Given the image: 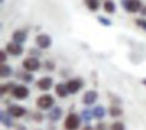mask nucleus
I'll return each instance as SVG.
<instances>
[{
  "mask_svg": "<svg viewBox=\"0 0 146 130\" xmlns=\"http://www.w3.org/2000/svg\"><path fill=\"white\" fill-rule=\"evenodd\" d=\"M0 118H1V123L7 127V129H10L14 126V122H12V115L8 113V111H1V114H0Z\"/></svg>",
  "mask_w": 146,
  "mask_h": 130,
  "instance_id": "14",
  "label": "nucleus"
},
{
  "mask_svg": "<svg viewBox=\"0 0 146 130\" xmlns=\"http://www.w3.org/2000/svg\"><path fill=\"white\" fill-rule=\"evenodd\" d=\"M139 12H141V15L143 16V18H146V5H143V7H142Z\"/></svg>",
  "mask_w": 146,
  "mask_h": 130,
  "instance_id": "32",
  "label": "nucleus"
},
{
  "mask_svg": "<svg viewBox=\"0 0 146 130\" xmlns=\"http://www.w3.org/2000/svg\"><path fill=\"white\" fill-rule=\"evenodd\" d=\"M19 77L25 81V83H33L34 81V76L31 75V72H25V73H19Z\"/></svg>",
  "mask_w": 146,
  "mask_h": 130,
  "instance_id": "23",
  "label": "nucleus"
},
{
  "mask_svg": "<svg viewBox=\"0 0 146 130\" xmlns=\"http://www.w3.org/2000/svg\"><path fill=\"white\" fill-rule=\"evenodd\" d=\"M83 130H96L94 127V126H91V125H87V126H84L83 127Z\"/></svg>",
  "mask_w": 146,
  "mask_h": 130,
  "instance_id": "33",
  "label": "nucleus"
},
{
  "mask_svg": "<svg viewBox=\"0 0 146 130\" xmlns=\"http://www.w3.org/2000/svg\"><path fill=\"white\" fill-rule=\"evenodd\" d=\"M36 107L41 110H50L52 107H54V103L56 100L50 94H43L41 95L39 98L36 99Z\"/></svg>",
  "mask_w": 146,
  "mask_h": 130,
  "instance_id": "1",
  "label": "nucleus"
},
{
  "mask_svg": "<svg viewBox=\"0 0 146 130\" xmlns=\"http://www.w3.org/2000/svg\"><path fill=\"white\" fill-rule=\"evenodd\" d=\"M30 53L33 54V57H38V56H41V52H39V50H36V49H30Z\"/></svg>",
  "mask_w": 146,
  "mask_h": 130,
  "instance_id": "30",
  "label": "nucleus"
},
{
  "mask_svg": "<svg viewBox=\"0 0 146 130\" xmlns=\"http://www.w3.org/2000/svg\"><path fill=\"white\" fill-rule=\"evenodd\" d=\"M103 10L107 12V14H114L115 11H116V5L112 0H104V3H103Z\"/></svg>",
  "mask_w": 146,
  "mask_h": 130,
  "instance_id": "19",
  "label": "nucleus"
},
{
  "mask_svg": "<svg viewBox=\"0 0 146 130\" xmlns=\"http://www.w3.org/2000/svg\"><path fill=\"white\" fill-rule=\"evenodd\" d=\"M54 89H56V95L60 96V98H66L69 95V89H68V87H66V84L58 83L57 85L54 87Z\"/></svg>",
  "mask_w": 146,
  "mask_h": 130,
  "instance_id": "15",
  "label": "nucleus"
},
{
  "mask_svg": "<svg viewBox=\"0 0 146 130\" xmlns=\"http://www.w3.org/2000/svg\"><path fill=\"white\" fill-rule=\"evenodd\" d=\"M27 39V33L25 30H15L12 33V41L14 42H18V43H25Z\"/></svg>",
  "mask_w": 146,
  "mask_h": 130,
  "instance_id": "13",
  "label": "nucleus"
},
{
  "mask_svg": "<svg viewBox=\"0 0 146 130\" xmlns=\"http://www.w3.org/2000/svg\"><path fill=\"white\" fill-rule=\"evenodd\" d=\"M141 83H142V84H143V85H145V87H146V77H145V79H142V81H141Z\"/></svg>",
  "mask_w": 146,
  "mask_h": 130,
  "instance_id": "35",
  "label": "nucleus"
},
{
  "mask_svg": "<svg viewBox=\"0 0 146 130\" xmlns=\"http://www.w3.org/2000/svg\"><path fill=\"white\" fill-rule=\"evenodd\" d=\"M35 43L39 49H49V47L52 46L53 39H52V37L47 35V34H38L35 37Z\"/></svg>",
  "mask_w": 146,
  "mask_h": 130,
  "instance_id": "7",
  "label": "nucleus"
},
{
  "mask_svg": "<svg viewBox=\"0 0 146 130\" xmlns=\"http://www.w3.org/2000/svg\"><path fill=\"white\" fill-rule=\"evenodd\" d=\"M99 98V94H98V91H95V89H89V91H85L83 95V103L85 106H91V104H94L96 100Z\"/></svg>",
  "mask_w": 146,
  "mask_h": 130,
  "instance_id": "9",
  "label": "nucleus"
},
{
  "mask_svg": "<svg viewBox=\"0 0 146 130\" xmlns=\"http://www.w3.org/2000/svg\"><path fill=\"white\" fill-rule=\"evenodd\" d=\"M80 123H81V117H78L74 113H69L65 118L64 126L66 130H77L80 127Z\"/></svg>",
  "mask_w": 146,
  "mask_h": 130,
  "instance_id": "2",
  "label": "nucleus"
},
{
  "mask_svg": "<svg viewBox=\"0 0 146 130\" xmlns=\"http://www.w3.org/2000/svg\"><path fill=\"white\" fill-rule=\"evenodd\" d=\"M23 69L27 71V72H36V71H39V68H41V63H39V60L36 57H27L23 60Z\"/></svg>",
  "mask_w": 146,
  "mask_h": 130,
  "instance_id": "4",
  "label": "nucleus"
},
{
  "mask_svg": "<svg viewBox=\"0 0 146 130\" xmlns=\"http://www.w3.org/2000/svg\"><path fill=\"white\" fill-rule=\"evenodd\" d=\"M0 58H1V64H4L5 61H7V56H5V52H4V50L0 53Z\"/></svg>",
  "mask_w": 146,
  "mask_h": 130,
  "instance_id": "31",
  "label": "nucleus"
},
{
  "mask_svg": "<svg viewBox=\"0 0 146 130\" xmlns=\"http://www.w3.org/2000/svg\"><path fill=\"white\" fill-rule=\"evenodd\" d=\"M49 119L53 121V122H57V121L61 119V117H62V109L61 107H52L50 111H49Z\"/></svg>",
  "mask_w": 146,
  "mask_h": 130,
  "instance_id": "12",
  "label": "nucleus"
},
{
  "mask_svg": "<svg viewBox=\"0 0 146 130\" xmlns=\"http://www.w3.org/2000/svg\"><path fill=\"white\" fill-rule=\"evenodd\" d=\"M135 25L139 27V29H142L143 31H146V19L143 18V16H142V18H137V19H135Z\"/></svg>",
  "mask_w": 146,
  "mask_h": 130,
  "instance_id": "25",
  "label": "nucleus"
},
{
  "mask_svg": "<svg viewBox=\"0 0 146 130\" xmlns=\"http://www.w3.org/2000/svg\"><path fill=\"white\" fill-rule=\"evenodd\" d=\"M122 7H123L127 12L135 14V12H139V11H141V8L143 5H142L141 0H122Z\"/></svg>",
  "mask_w": 146,
  "mask_h": 130,
  "instance_id": "3",
  "label": "nucleus"
},
{
  "mask_svg": "<svg viewBox=\"0 0 146 130\" xmlns=\"http://www.w3.org/2000/svg\"><path fill=\"white\" fill-rule=\"evenodd\" d=\"M5 52L11 54V56H22L23 52H25V49H23V45L22 43H18V42H8L7 45H5Z\"/></svg>",
  "mask_w": 146,
  "mask_h": 130,
  "instance_id": "6",
  "label": "nucleus"
},
{
  "mask_svg": "<svg viewBox=\"0 0 146 130\" xmlns=\"http://www.w3.org/2000/svg\"><path fill=\"white\" fill-rule=\"evenodd\" d=\"M45 68H46L47 71H54L56 69V64L53 63V61H50V60H47L46 63H45Z\"/></svg>",
  "mask_w": 146,
  "mask_h": 130,
  "instance_id": "27",
  "label": "nucleus"
},
{
  "mask_svg": "<svg viewBox=\"0 0 146 130\" xmlns=\"http://www.w3.org/2000/svg\"><path fill=\"white\" fill-rule=\"evenodd\" d=\"M83 85H84V81L81 79H70L68 83H66L69 94H77L78 91L83 88Z\"/></svg>",
  "mask_w": 146,
  "mask_h": 130,
  "instance_id": "8",
  "label": "nucleus"
},
{
  "mask_svg": "<svg viewBox=\"0 0 146 130\" xmlns=\"http://www.w3.org/2000/svg\"><path fill=\"white\" fill-rule=\"evenodd\" d=\"M33 118H34L35 122H41V121L43 119V115L39 114V113H35V114H33Z\"/></svg>",
  "mask_w": 146,
  "mask_h": 130,
  "instance_id": "28",
  "label": "nucleus"
},
{
  "mask_svg": "<svg viewBox=\"0 0 146 130\" xmlns=\"http://www.w3.org/2000/svg\"><path fill=\"white\" fill-rule=\"evenodd\" d=\"M84 4L87 5V8H88L89 11L95 12V11L99 10V7H100V0H84Z\"/></svg>",
  "mask_w": 146,
  "mask_h": 130,
  "instance_id": "17",
  "label": "nucleus"
},
{
  "mask_svg": "<svg viewBox=\"0 0 146 130\" xmlns=\"http://www.w3.org/2000/svg\"><path fill=\"white\" fill-rule=\"evenodd\" d=\"M53 84H54V81H53L52 77H42L36 81V87H38V89L46 92L53 87Z\"/></svg>",
  "mask_w": 146,
  "mask_h": 130,
  "instance_id": "11",
  "label": "nucleus"
},
{
  "mask_svg": "<svg viewBox=\"0 0 146 130\" xmlns=\"http://www.w3.org/2000/svg\"><path fill=\"white\" fill-rule=\"evenodd\" d=\"M14 118H22L23 115H26V109L23 106H19V104H11L8 110H7Z\"/></svg>",
  "mask_w": 146,
  "mask_h": 130,
  "instance_id": "10",
  "label": "nucleus"
},
{
  "mask_svg": "<svg viewBox=\"0 0 146 130\" xmlns=\"http://www.w3.org/2000/svg\"><path fill=\"white\" fill-rule=\"evenodd\" d=\"M92 113H94V118L96 119H103L106 117V109L103 106H95Z\"/></svg>",
  "mask_w": 146,
  "mask_h": 130,
  "instance_id": "16",
  "label": "nucleus"
},
{
  "mask_svg": "<svg viewBox=\"0 0 146 130\" xmlns=\"http://www.w3.org/2000/svg\"><path fill=\"white\" fill-rule=\"evenodd\" d=\"M15 85L16 84L12 83V81H10V83H7V84H1V87H0V92H1V95H5V94H8V92H11Z\"/></svg>",
  "mask_w": 146,
  "mask_h": 130,
  "instance_id": "22",
  "label": "nucleus"
},
{
  "mask_svg": "<svg viewBox=\"0 0 146 130\" xmlns=\"http://www.w3.org/2000/svg\"><path fill=\"white\" fill-rule=\"evenodd\" d=\"M11 95L15 99H18V100H23V99H26L30 95V89L27 88L25 84H16L14 89L11 91Z\"/></svg>",
  "mask_w": 146,
  "mask_h": 130,
  "instance_id": "5",
  "label": "nucleus"
},
{
  "mask_svg": "<svg viewBox=\"0 0 146 130\" xmlns=\"http://www.w3.org/2000/svg\"><path fill=\"white\" fill-rule=\"evenodd\" d=\"M95 129L96 130H107V127H106V125L103 123V122H99L98 125L95 126Z\"/></svg>",
  "mask_w": 146,
  "mask_h": 130,
  "instance_id": "29",
  "label": "nucleus"
},
{
  "mask_svg": "<svg viewBox=\"0 0 146 130\" xmlns=\"http://www.w3.org/2000/svg\"><path fill=\"white\" fill-rule=\"evenodd\" d=\"M12 75V68L8 65V64H1L0 65V76L4 79V77H10Z\"/></svg>",
  "mask_w": 146,
  "mask_h": 130,
  "instance_id": "18",
  "label": "nucleus"
},
{
  "mask_svg": "<svg viewBox=\"0 0 146 130\" xmlns=\"http://www.w3.org/2000/svg\"><path fill=\"white\" fill-rule=\"evenodd\" d=\"M108 113L112 118H118V117H120V115L123 114V110L120 109L119 106H111L108 110Z\"/></svg>",
  "mask_w": 146,
  "mask_h": 130,
  "instance_id": "21",
  "label": "nucleus"
},
{
  "mask_svg": "<svg viewBox=\"0 0 146 130\" xmlns=\"http://www.w3.org/2000/svg\"><path fill=\"white\" fill-rule=\"evenodd\" d=\"M81 119L84 121V122H91V121L94 119V113H92V110H88V109H85L81 111Z\"/></svg>",
  "mask_w": 146,
  "mask_h": 130,
  "instance_id": "20",
  "label": "nucleus"
},
{
  "mask_svg": "<svg viewBox=\"0 0 146 130\" xmlns=\"http://www.w3.org/2000/svg\"><path fill=\"white\" fill-rule=\"evenodd\" d=\"M16 129H19V130H26V127H25V126H21V125H18V126H16Z\"/></svg>",
  "mask_w": 146,
  "mask_h": 130,
  "instance_id": "34",
  "label": "nucleus"
},
{
  "mask_svg": "<svg viewBox=\"0 0 146 130\" xmlns=\"http://www.w3.org/2000/svg\"><path fill=\"white\" fill-rule=\"evenodd\" d=\"M98 22H99L102 26H107V27L112 26V22H111V19H108V18H104L103 15H99V16H98Z\"/></svg>",
  "mask_w": 146,
  "mask_h": 130,
  "instance_id": "24",
  "label": "nucleus"
},
{
  "mask_svg": "<svg viewBox=\"0 0 146 130\" xmlns=\"http://www.w3.org/2000/svg\"><path fill=\"white\" fill-rule=\"evenodd\" d=\"M110 129L111 130H126V127H125V123H122V122H114Z\"/></svg>",
  "mask_w": 146,
  "mask_h": 130,
  "instance_id": "26",
  "label": "nucleus"
}]
</instances>
